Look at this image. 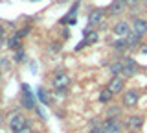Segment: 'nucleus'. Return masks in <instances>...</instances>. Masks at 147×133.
<instances>
[{"instance_id": "obj_32", "label": "nucleus", "mask_w": 147, "mask_h": 133, "mask_svg": "<svg viewBox=\"0 0 147 133\" xmlns=\"http://www.w3.org/2000/svg\"><path fill=\"white\" fill-rule=\"evenodd\" d=\"M0 61H2V59H0Z\"/></svg>"}, {"instance_id": "obj_8", "label": "nucleus", "mask_w": 147, "mask_h": 133, "mask_svg": "<svg viewBox=\"0 0 147 133\" xmlns=\"http://www.w3.org/2000/svg\"><path fill=\"white\" fill-rule=\"evenodd\" d=\"M142 126H144V117L142 115H131L127 118V128L131 131H138Z\"/></svg>"}, {"instance_id": "obj_17", "label": "nucleus", "mask_w": 147, "mask_h": 133, "mask_svg": "<svg viewBox=\"0 0 147 133\" xmlns=\"http://www.w3.org/2000/svg\"><path fill=\"white\" fill-rule=\"evenodd\" d=\"M7 46L11 48V50H20V37H18V35H13V37H9L7 39Z\"/></svg>"}, {"instance_id": "obj_11", "label": "nucleus", "mask_w": 147, "mask_h": 133, "mask_svg": "<svg viewBox=\"0 0 147 133\" xmlns=\"http://www.w3.org/2000/svg\"><path fill=\"white\" fill-rule=\"evenodd\" d=\"M103 17H105V11L103 10H92L88 13V24L90 26H98L101 20H103Z\"/></svg>"}, {"instance_id": "obj_20", "label": "nucleus", "mask_w": 147, "mask_h": 133, "mask_svg": "<svg viewBox=\"0 0 147 133\" xmlns=\"http://www.w3.org/2000/svg\"><path fill=\"white\" fill-rule=\"evenodd\" d=\"M37 94H39V100L42 104H50V100H48V93L42 89V87H39V91H37Z\"/></svg>"}, {"instance_id": "obj_22", "label": "nucleus", "mask_w": 147, "mask_h": 133, "mask_svg": "<svg viewBox=\"0 0 147 133\" xmlns=\"http://www.w3.org/2000/svg\"><path fill=\"white\" fill-rule=\"evenodd\" d=\"M28 33H30V28H28V26H24V28H22L20 31H18V37H24V35H28Z\"/></svg>"}, {"instance_id": "obj_28", "label": "nucleus", "mask_w": 147, "mask_h": 133, "mask_svg": "<svg viewBox=\"0 0 147 133\" xmlns=\"http://www.w3.org/2000/svg\"><path fill=\"white\" fill-rule=\"evenodd\" d=\"M142 52H145V54H147V48H145V46H144V48H142Z\"/></svg>"}, {"instance_id": "obj_5", "label": "nucleus", "mask_w": 147, "mask_h": 133, "mask_svg": "<svg viewBox=\"0 0 147 133\" xmlns=\"http://www.w3.org/2000/svg\"><path fill=\"white\" fill-rule=\"evenodd\" d=\"M138 100H140V93L134 89H129L123 93V98H121V105L123 107H134L138 104Z\"/></svg>"}, {"instance_id": "obj_25", "label": "nucleus", "mask_w": 147, "mask_h": 133, "mask_svg": "<svg viewBox=\"0 0 147 133\" xmlns=\"http://www.w3.org/2000/svg\"><path fill=\"white\" fill-rule=\"evenodd\" d=\"M20 133H35V131H33V130H30V128H26V130H24V131H20Z\"/></svg>"}, {"instance_id": "obj_9", "label": "nucleus", "mask_w": 147, "mask_h": 133, "mask_svg": "<svg viewBox=\"0 0 147 133\" xmlns=\"http://www.w3.org/2000/svg\"><path fill=\"white\" fill-rule=\"evenodd\" d=\"M131 31H132V28L129 26V22H125V20H119V22L114 24V33H116L118 37H127Z\"/></svg>"}, {"instance_id": "obj_30", "label": "nucleus", "mask_w": 147, "mask_h": 133, "mask_svg": "<svg viewBox=\"0 0 147 133\" xmlns=\"http://www.w3.org/2000/svg\"><path fill=\"white\" fill-rule=\"evenodd\" d=\"M59 2H64V0H59Z\"/></svg>"}, {"instance_id": "obj_16", "label": "nucleus", "mask_w": 147, "mask_h": 133, "mask_svg": "<svg viewBox=\"0 0 147 133\" xmlns=\"http://www.w3.org/2000/svg\"><path fill=\"white\" fill-rule=\"evenodd\" d=\"M127 44H129V48H136L138 46V44H140V35H138V33H134V31H131V33H129L127 35Z\"/></svg>"}, {"instance_id": "obj_1", "label": "nucleus", "mask_w": 147, "mask_h": 133, "mask_svg": "<svg viewBox=\"0 0 147 133\" xmlns=\"http://www.w3.org/2000/svg\"><path fill=\"white\" fill-rule=\"evenodd\" d=\"M28 126H30V122H28V118L22 113H13L11 117H9V130H11L13 133L24 131Z\"/></svg>"}, {"instance_id": "obj_7", "label": "nucleus", "mask_w": 147, "mask_h": 133, "mask_svg": "<svg viewBox=\"0 0 147 133\" xmlns=\"http://www.w3.org/2000/svg\"><path fill=\"white\" fill-rule=\"evenodd\" d=\"M107 87H109L110 91H112L114 94H116V93H121L123 87H125V78H123V76H114L112 80L109 81V85H107Z\"/></svg>"}, {"instance_id": "obj_24", "label": "nucleus", "mask_w": 147, "mask_h": 133, "mask_svg": "<svg viewBox=\"0 0 147 133\" xmlns=\"http://www.w3.org/2000/svg\"><path fill=\"white\" fill-rule=\"evenodd\" d=\"M88 133H103V131H101V128H92Z\"/></svg>"}, {"instance_id": "obj_23", "label": "nucleus", "mask_w": 147, "mask_h": 133, "mask_svg": "<svg viewBox=\"0 0 147 133\" xmlns=\"http://www.w3.org/2000/svg\"><path fill=\"white\" fill-rule=\"evenodd\" d=\"M125 4L129 8H134V6H138V4H140V0H125Z\"/></svg>"}, {"instance_id": "obj_4", "label": "nucleus", "mask_w": 147, "mask_h": 133, "mask_svg": "<svg viewBox=\"0 0 147 133\" xmlns=\"http://www.w3.org/2000/svg\"><path fill=\"white\" fill-rule=\"evenodd\" d=\"M20 102H22V105H24L26 109H35V107H37V105H35V96L31 94L30 87H28L26 83H22V96H20Z\"/></svg>"}, {"instance_id": "obj_26", "label": "nucleus", "mask_w": 147, "mask_h": 133, "mask_svg": "<svg viewBox=\"0 0 147 133\" xmlns=\"http://www.w3.org/2000/svg\"><path fill=\"white\" fill-rule=\"evenodd\" d=\"M2 122H4V115L0 113V126H2Z\"/></svg>"}, {"instance_id": "obj_31", "label": "nucleus", "mask_w": 147, "mask_h": 133, "mask_svg": "<svg viewBox=\"0 0 147 133\" xmlns=\"http://www.w3.org/2000/svg\"><path fill=\"white\" fill-rule=\"evenodd\" d=\"M31 2H37V0H31Z\"/></svg>"}, {"instance_id": "obj_10", "label": "nucleus", "mask_w": 147, "mask_h": 133, "mask_svg": "<svg viewBox=\"0 0 147 133\" xmlns=\"http://www.w3.org/2000/svg\"><path fill=\"white\" fill-rule=\"evenodd\" d=\"M132 31L138 33L140 37H142V35H145L147 33V20H144V19H134V20H132Z\"/></svg>"}, {"instance_id": "obj_15", "label": "nucleus", "mask_w": 147, "mask_h": 133, "mask_svg": "<svg viewBox=\"0 0 147 133\" xmlns=\"http://www.w3.org/2000/svg\"><path fill=\"white\" fill-rule=\"evenodd\" d=\"M85 41L88 44H96L99 41V33L96 30H85Z\"/></svg>"}, {"instance_id": "obj_2", "label": "nucleus", "mask_w": 147, "mask_h": 133, "mask_svg": "<svg viewBox=\"0 0 147 133\" xmlns=\"http://www.w3.org/2000/svg\"><path fill=\"white\" fill-rule=\"evenodd\" d=\"M70 81L72 80L66 72H55L53 78H52V85L57 93H64V91L68 89V85H70Z\"/></svg>"}, {"instance_id": "obj_3", "label": "nucleus", "mask_w": 147, "mask_h": 133, "mask_svg": "<svg viewBox=\"0 0 147 133\" xmlns=\"http://www.w3.org/2000/svg\"><path fill=\"white\" fill-rule=\"evenodd\" d=\"M101 131L103 133H121V122L118 120V118H105L103 122H101Z\"/></svg>"}, {"instance_id": "obj_19", "label": "nucleus", "mask_w": 147, "mask_h": 133, "mask_svg": "<svg viewBox=\"0 0 147 133\" xmlns=\"http://www.w3.org/2000/svg\"><path fill=\"white\" fill-rule=\"evenodd\" d=\"M119 115H121V107H118V105H112V107H109V111H107L109 118H116Z\"/></svg>"}, {"instance_id": "obj_12", "label": "nucleus", "mask_w": 147, "mask_h": 133, "mask_svg": "<svg viewBox=\"0 0 147 133\" xmlns=\"http://www.w3.org/2000/svg\"><path fill=\"white\" fill-rule=\"evenodd\" d=\"M123 67H125V65H123L121 59H116V61H112V63L109 65V72L112 74V78H114V76H121V74H123Z\"/></svg>"}, {"instance_id": "obj_6", "label": "nucleus", "mask_w": 147, "mask_h": 133, "mask_svg": "<svg viewBox=\"0 0 147 133\" xmlns=\"http://www.w3.org/2000/svg\"><path fill=\"white\" fill-rule=\"evenodd\" d=\"M123 65H125V67H123V78H131V76H134L136 74V70H138V63L134 61V59H131V57H129V59H123Z\"/></svg>"}, {"instance_id": "obj_29", "label": "nucleus", "mask_w": 147, "mask_h": 133, "mask_svg": "<svg viewBox=\"0 0 147 133\" xmlns=\"http://www.w3.org/2000/svg\"><path fill=\"white\" fill-rule=\"evenodd\" d=\"M129 133H138V131H129Z\"/></svg>"}, {"instance_id": "obj_13", "label": "nucleus", "mask_w": 147, "mask_h": 133, "mask_svg": "<svg viewBox=\"0 0 147 133\" xmlns=\"http://www.w3.org/2000/svg\"><path fill=\"white\" fill-rule=\"evenodd\" d=\"M112 98H114V93L109 89V87H105V89L99 91V102L101 104H110V102H112Z\"/></svg>"}, {"instance_id": "obj_14", "label": "nucleus", "mask_w": 147, "mask_h": 133, "mask_svg": "<svg viewBox=\"0 0 147 133\" xmlns=\"http://www.w3.org/2000/svg\"><path fill=\"white\" fill-rule=\"evenodd\" d=\"M123 6H125V0H114V2L109 6V13L110 15H118V13H121Z\"/></svg>"}, {"instance_id": "obj_27", "label": "nucleus", "mask_w": 147, "mask_h": 133, "mask_svg": "<svg viewBox=\"0 0 147 133\" xmlns=\"http://www.w3.org/2000/svg\"><path fill=\"white\" fill-rule=\"evenodd\" d=\"M2 35H4V28H2V26H0V37H2Z\"/></svg>"}, {"instance_id": "obj_18", "label": "nucleus", "mask_w": 147, "mask_h": 133, "mask_svg": "<svg viewBox=\"0 0 147 133\" xmlns=\"http://www.w3.org/2000/svg\"><path fill=\"white\" fill-rule=\"evenodd\" d=\"M112 46L118 48V50H125V48H129V44H127V39H125V37H118V39L112 43Z\"/></svg>"}, {"instance_id": "obj_21", "label": "nucleus", "mask_w": 147, "mask_h": 133, "mask_svg": "<svg viewBox=\"0 0 147 133\" xmlns=\"http://www.w3.org/2000/svg\"><path fill=\"white\" fill-rule=\"evenodd\" d=\"M13 59H15V63H24V59H26L24 50H17L15 56H13Z\"/></svg>"}]
</instances>
